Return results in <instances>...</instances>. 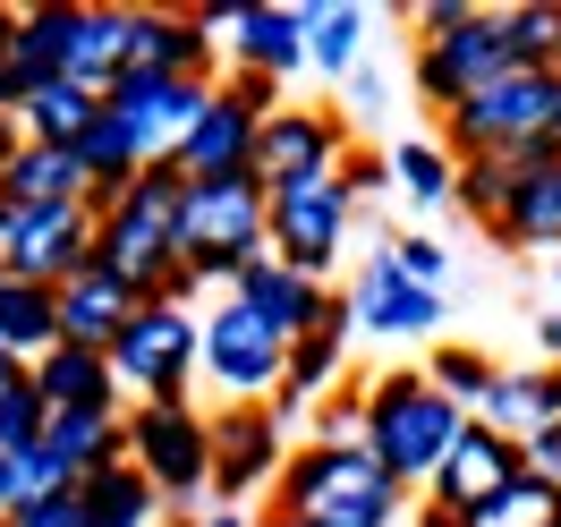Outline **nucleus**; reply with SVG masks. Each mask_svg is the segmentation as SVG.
<instances>
[{"label":"nucleus","mask_w":561,"mask_h":527,"mask_svg":"<svg viewBox=\"0 0 561 527\" xmlns=\"http://www.w3.org/2000/svg\"><path fill=\"white\" fill-rule=\"evenodd\" d=\"M341 179H350V196H357V205H366V196H375V187H383V162H375V153H350V171H341Z\"/></svg>","instance_id":"42"},{"label":"nucleus","mask_w":561,"mask_h":527,"mask_svg":"<svg viewBox=\"0 0 561 527\" xmlns=\"http://www.w3.org/2000/svg\"><path fill=\"white\" fill-rule=\"evenodd\" d=\"M43 425H51V409L35 400V383H26V375H9V383H0V459L43 451Z\"/></svg>","instance_id":"35"},{"label":"nucleus","mask_w":561,"mask_h":527,"mask_svg":"<svg viewBox=\"0 0 561 527\" xmlns=\"http://www.w3.org/2000/svg\"><path fill=\"white\" fill-rule=\"evenodd\" d=\"M391 264H400V273H409L417 289H434V282H443V264H451V255H443L434 239H417V230H400V239H391Z\"/></svg>","instance_id":"37"},{"label":"nucleus","mask_w":561,"mask_h":527,"mask_svg":"<svg viewBox=\"0 0 561 527\" xmlns=\"http://www.w3.org/2000/svg\"><path fill=\"white\" fill-rule=\"evenodd\" d=\"M350 171V128L332 103H280L264 128H255V179L264 196H289V187H323V179Z\"/></svg>","instance_id":"8"},{"label":"nucleus","mask_w":561,"mask_h":527,"mask_svg":"<svg viewBox=\"0 0 561 527\" xmlns=\"http://www.w3.org/2000/svg\"><path fill=\"white\" fill-rule=\"evenodd\" d=\"M298 18H307V69L350 77L357 51H366V9H350V0H298Z\"/></svg>","instance_id":"29"},{"label":"nucleus","mask_w":561,"mask_h":527,"mask_svg":"<svg viewBox=\"0 0 561 527\" xmlns=\"http://www.w3.org/2000/svg\"><path fill=\"white\" fill-rule=\"evenodd\" d=\"M0 527H9V519H0Z\"/></svg>","instance_id":"54"},{"label":"nucleus","mask_w":561,"mask_h":527,"mask_svg":"<svg viewBox=\"0 0 561 527\" xmlns=\"http://www.w3.org/2000/svg\"><path fill=\"white\" fill-rule=\"evenodd\" d=\"M511 477H527V451L511 443V434H493V425H459V443H451V459L434 468V485H425V502H443V511H485L493 493L511 485Z\"/></svg>","instance_id":"15"},{"label":"nucleus","mask_w":561,"mask_h":527,"mask_svg":"<svg viewBox=\"0 0 561 527\" xmlns=\"http://www.w3.org/2000/svg\"><path fill=\"white\" fill-rule=\"evenodd\" d=\"M145 298L128 282H111L103 264H85L69 289H60V341H77V350H111L119 341V323L137 316Z\"/></svg>","instance_id":"25"},{"label":"nucleus","mask_w":561,"mask_h":527,"mask_svg":"<svg viewBox=\"0 0 561 527\" xmlns=\"http://www.w3.org/2000/svg\"><path fill=\"white\" fill-rule=\"evenodd\" d=\"M9 375H26V366H18V357H9V350H0V383H9Z\"/></svg>","instance_id":"49"},{"label":"nucleus","mask_w":561,"mask_h":527,"mask_svg":"<svg viewBox=\"0 0 561 527\" xmlns=\"http://www.w3.org/2000/svg\"><path fill=\"white\" fill-rule=\"evenodd\" d=\"M255 255H273V196H264V179H196L187 187V205H179V264L196 273L205 289L230 298Z\"/></svg>","instance_id":"5"},{"label":"nucleus","mask_w":561,"mask_h":527,"mask_svg":"<svg viewBox=\"0 0 561 527\" xmlns=\"http://www.w3.org/2000/svg\"><path fill=\"white\" fill-rule=\"evenodd\" d=\"M179 205H187V179H179L171 162L137 171L94 213V264H103L111 282H128L137 298H153V289L179 273Z\"/></svg>","instance_id":"4"},{"label":"nucleus","mask_w":561,"mask_h":527,"mask_svg":"<svg viewBox=\"0 0 561 527\" xmlns=\"http://www.w3.org/2000/svg\"><path fill=\"white\" fill-rule=\"evenodd\" d=\"M536 341H545V357L561 366V307H545V316H536Z\"/></svg>","instance_id":"44"},{"label":"nucleus","mask_w":561,"mask_h":527,"mask_svg":"<svg viewBox=\"0 0 561 527\" xmlns=\"http://www.w3.org/2000/svg\"><path fill=\"white\" fill-rule=\"evenodd\" d=\"M417 527H468L459 511H443V502H417Z\"/></svg>","instance_id":"46"},{"label":"nucleus","mask_w":561,"mask_h":527,"mask_svg":"<svg viewBox=\"0 0 561 527\" xmlns=\"http://www.w3.org/2000/svg\"><path fill=\"white\" fill-rule=\"evenodd\" d=\"M383 171H391V187L409 196V205H451V179H459V162L443 153L434 137H400L383 153Z\"/></svg>","instance_id":"32"},{"label":"nucleus","mask_w":561,"mask_h":527,"mask_svg":"<svg viewBox=\"0 0 561 527\" xmlns=\"http://www.w3.org/2000/svg\"><path fill=\"white\" fill-rule=\"evenodd\" d=\"M527 451V477H545V485H561V417L536 434V443H519Z\"/></svg>","instance_id":"41"},{"label":"nucleus","mask_w":561,"mask_h":527,"mask_svg":"<svg viewBox=\"0 0 561 527\" xmlns=\"http://www.w3.org/2000/svg\"><path fill=\"white\" fill-rule=\"evenodd\" d=\"M511 60L536 77H561V0H519V9H493Z\"/></svg>","instance_id":"31"},{"label":"nucleus","mask_w":561,"mask_h":527,"mask_svg":"<svg viewBox=\"0 0 561 527\" xmlns=\"http://www.w3.org/2000/svg\"><path fill=\"white\" fill-rule=\"evenodd\" d=\"M221 43L196 26V9H162V0H128V60L119 77H187V85H221Z\"/></svg>","instance_id":"13"},{"label":"nucleus","mask_w":561,"mask_h":527,"mask_svg":"<svg viewBox=\"0 0 561 527\" xmlns=\"http://www.w3.org/2000/svg\"><path fill=\"white\" fill-rule=\"evenodd\" d=\"M511 69H519V60H511V43H502V18H493V9H477L468 26L417 43V103L443 119V111H459L468 94L502 85Z\"/></svg>","instance_id":"11"},{"label":"nucleus","mask_w":561,"mask_h":527,"mask_svg":"<svg viewBox=\"0 0 561 527\" xmlns=\"http://www.w3.org/2000/svg\"><path fill=\"white\" fill-rule=\"evenodd\" d=\"M230 69H255V77H298L307 69V18H298V0H247V18L230 26Z\"/></svg>","instance_id":"21"},{"label":"nucleus","mask_w":561,"mask_h":527,"mask_svg":"<svg viewBox=\"0 0 561 527\" xmlns=\"http://www.w3.org/2000/svg\"><path fill=\"white\" fill-rule=\"evenodd\" d=\"M255 128H264V119L213 85L205 111H196V119H187V137H179L171 171L187 179V187H196V179H247V171H255Z\"/></svg>","instance_id":"17"},{"label":"nucleus","mask_w":561,"mask_h":527,"mask_svg":"<svg viewBox=\"0 0 561 527\" xmlns=\"http://www.w3.org/2000/svg\"><path fill=\"white\" fill-rule=\"evenodd\" d=\"M502 247H527V255H561V153H536L511 187V205L493 221Z\"/></svg>","instance_id":"24"},{"label":"nucleus","mask_w":561,"mask_h":527,"mask_svg":"<svg viewBox=\"0 0 561 527\" xmlns=\"http://www.w3.org/2000/svg\"><path fill=\"white\" fill-rule=\"evenodd\" d=\"M26 511V485H18V459H0V519H18Z\"/></svg>","instance_id":"43"},{"label":"nucleus","mask_w":561,"mask_h":527,"mask_svg":"<svg viewBox=\"0 0 561 527\" xmlns=\"http://www.w3.org/2000/svg\"><path fill=\"white\" fill-rule=\"evenodd\" d=\"M103 357H111V375H119L128 400H187L196 375H205V316L171 307V298H145Z\"/></svg>","instance_id":"7"},{"label":"nucleus","mask_w":561,"mask_h":527,"mask_svg":"<svg viewBox=\"0 0 561 527\" xmlns=\"http://www.w3.org/2000/svg\"><path fill=\"white\" fill-rule=\"evenodd\" d=\"M350 213H357L350 179L273 196V264L307 273V282H332V264H341V247H350Z\"/></svg>","instance_id":"12"},{"label":"nucleus","mask_w":561,"mask_h":527,"mask_svg":"<svg viewBox=\"0 0 561 527\" xmlns=\"http://www.w3.org/2000/svg\"><path fill=\"white\" fill-rule=\"evenodd\" d=\"M9 18H18V9H9V0H0V51H9Z\"/></svg>","instance_id":"48"},{"label":"nucleus","mask_w":561,"mask_h":527,"mask_svg":"<svg viewBox=\"0 0 561 527\" xmlns=\"http://www.w3.org/2000/svg\"><path fill=\"white\" fill-rule=\"evenodd\" d=\"M468 527H561V485H545V477H511L485 511H468Z\"/></svg>","instance_id":"34"},{"label":"nucleus","mask_w":561,"mask_h":527,"mask_svg":"<svg viewBox=\"0 0 561 527\" xmlns=\"http://www.w3.org/2000/svg\"><path fill=\"white\" fill-rule=\"evenodd\" d=\"M0 221H9V205H0Z\"/></svg>","instance_id":"53"},{"label":"nucleus","mask_w":561,"mask_h":527,"mask_svg":"<svg viewBox=\"0 0 561 527\" xmlns=\"http://www.w3.org/2000/svg\"><path fill=\"white\" fill-rule=\"evenodd\" d=\"M85 162L77 145H18V162L0 179V205H85Z\"/></svg>","instance_id":"26"},{"label":"nucleus","mask_w":561,"mask_h":527,"mask_svg":"<svg viewBox=\"0 0 561 527\" xmlns=\"http://www.w3.org/2000/svg\"><path fill=\"white\" fill-rule=\"evenodd\" d=\"M230 298L273 332L280 350H289V341H307V332L323 323V307H332L341 289H332V282H307V273H289V264H273V255H255L239 282H230Z\"/></svg>","instance_id":"18"},{"label":"nucleus","mask_w":561,"mask_h":527,"mask_svg":"<svg viewBox=\"0 0 561 527\" xmlns=\"http://www.w3.org/2000/svg\"><path fill=\"white\" fill-rule=\"evenodd\" d=\"M128 468L162 493V511H179V527L213 511V417L196 400H128Z\"/></svg>","instance_id":"6"},{"label":"nucleus","mask_w":561,"mask_h":527,"mask_svg":"<svg viewBox=\"0 0 561 527\" xmlns=\"http://www.w3.org/2000/svg\"><path fill=\"white\" fill-rule=\"evenodd\" d=\"M468 18H477V0H417L409 9V35L434 43V35H451V26H468Z\"/></svg>","instance_id":"38"},{"label":"nucleus","mask_w":561,"mask_h":527,"mask_svg":"<svg viewBox=\"0 0 561 527\" xmlns=\"http://www.w3.org/2000/svg\"><path fill=\"white\" fill-rule=\"evenodd\" d=\"M366 434V383H341V391H323L316 409H307V443H357Z\"/></svg>","instance_id":"36"},{"label":"nucleus","mask_w":561,"mask_h":527,"mask_svg":"<svg viewBox=\"0 0 561 527\" xmlns=\"http://www.w3.org/2000/svg\"><path fill=\"white\" fill-rule=\"evenodd\" d=\"M205 375L230 391V400H273L280 391V341L247 316L239 298H221L205 316Z\"/></svg>","instance_id":"14"},{"label":"nucleus","mask_w":561,"mask_h":527,"mask_svg":"<svg viewBox=\"0 0 561 527\" xmlns=\"http://www.w3.org/2000/svg\"><path fill=\"white\" fill-rule=\"evenodd\" d=\"M0 350L18 366L60 350V289H35V282H9L0 289Z\"/></svg>","instance_id":"27"},{"label":"nucleus","mask_w":561,"mask_h":527,"mask_svg":"<svg viewBox=\"0 0 561 527\" xmlns=\"http://www.w3.org/2000/svg\"><path fill=\"white\" fill-rule=\"evenodd\" d=\"M77 511H85V527H162V493L119 459V468H103V477L77 485Z\"/></svg>","instance_id":"28"},{"label":"nucleus","mask_w":561,"mask_h":527,"mask_svg":"<svg viewBox=\"0 0 561 527\" xmlns=\"http://www.w3.org/2000/svg\"><path fill=\"white\" fill-rule=\"evenodd\" d=\"M26 383H35V400L51 409V417H128V391H119V375H111L103 350L60 341L51 357L26 366Z\"/></svg>","instance_id":"19"},{"label":"nucleus","mask_w":561,"mask_h":527,"mask_svg":"<svg viewBox=\"0 0 561 527\" xmlns=\"http://www.w3.org/2000/svg\"><path fill=\"white\" fill-rule=\"evenodd\" d=\"M280 459H289V425L273 417V400H221L213 409V502L221 511H247L255 493H273Z\"/></svg>","instance_id":"9"},{"label":"nucleus","mask_w":561,"mask_h":527,"mask_svg":"<svg viewBox=\"0 0 561 527\" xmlns=\"http://www.w3.org/2000/svg\"><path fill=\"white\" fill-rule=\"evenodd\" d=\"M0 289H9V264H0Z\"/></svg>","instance_id":"51"},{"label":"nucleus","mask_w":561,"mask_h":527,"mask_svg":"<svg viewBox=\"0 0 561 527\" xmlns=\"http://www.w3.org/2000/svg\"><path fill=\"white\" fill-rule=\"evenodd\" d=\"M264 527H289V519H264Z\"/></svg>","instance_id":"52"},{"label":"nucleus","mask_w":561,"mask_h":527,"mask_svg":"<svg viewBox=\"0 0 561 527\" xmlns=\"http://www.w3.org/2000/svg\"><path fill=\"white\" fill-rule=\"evenodd\" d=\"M9 527H85V511H77V493H43V502H26Z\"/></svg>","instance_id":"40"},{"label":"nucleus","mask_w":561,"mask_h":527,"mask_svg":"<svg viewBox=\"0 0 561 527\" xmlns=\"http://www.w3.org/2000/svg\"><path fill=\"white\" fill-rule=\"evenodd\" d=\"M459 425H468V417L425 383V366H391V375L366 383V434H357V443H366V459H375L400 493H425V485H434V468L451 459Z\"/></svg>","instance_id":"3"},{"label":"nucleus","mask_w":561,"mask_h":527,"mask_svg":"<svg viewBox=\"0 0 561 527\" xmlns=\"http://www.w3.org/2000/svg\"><path fill=\"white\" fill-rule=\"evenodd\" d=\"M553 289H561V255H553Z\"/></svg>","instance_id":"50"},{"label":"nucleus","mask_w":561,"mask_h":527,"mask_svg":"<svg viewBox=\"0 0 561 527\" xmlns=\"http://www.w3.org/2000/svg\"><path fill=\"white\" fill-rule=\"evenodd\" d=\"M409 493L366 459V443H289L273 485V519L289 527H391Z\"/></svg>","instance_id":"2"},{"label":"nucleus","mask_w":561,"mask_h":527,"mask_svg":"<svg viewBox=\"0 0 561 527\" xmlns=\"http://www.w3.org/2000/svg\"><path fill=\"white\" fill-rule=\"evenodd\" d=\"M350 316H357V332L425 341V332L443 323V289H417L400 264H391V247H375V255H366V273L350 282Z\"/></svg>","instance_id":"16"},{"label":"nucleus","mask_w":561,"mask_h":527,"mask_svg":"<svg viewBox=\"0 0 561 527\" xmlns=\"http://www.w3.org/2000/svg\"><path fill=\"white\" fill-rule=\"evenodd\" d=\"M18 145H26V128H18L9 111H0V179H9V162H18Z\"/></svg>","instance_id":"45"},{"label":"nucleus","mask_w":561,"mask_h":527,"mask_svg":"<svg viewBox=\"0 0 561 527\" xmlns=\"http://www.w3.org/2000/svg\"><path fill=\"white\" fill-rule=\"evenodd\" d=\"M128 60V0H35L9 18V51H0V111L35 103L43 85H94L103 94Z\"/></svg>","instance_id":"1"},{"label":"nucleus","mask_w":561,"mask_h":527,"mask_svg":"<svg viewBox=\"0 0 561 527\" xmlns=\"http://www.w3.org/2000/svg\"><path fill=\"white\" fill-rule=\"evenodd\" d=\"M553 417H561V366H553V357H536V366H502L493 391H485V409H477V425L511 434V443H536Z\"/></svg>","instance_id":"22"},{"label":"nucleus","mask_w":561,"mask_h":527,"mask_svg":"<svg viewBox=\"0 0 561 527\" xmlns=\"http://www.w3.org/2000/svg\"><path fill=\"white\" fill-rule=\"evenodd\" d=\"M187 527H247V511H221V502H213L205 519H187Z\"/></svg>","instance_id":"47"},{"label":"nucleus","mask_w":561,"mask_h":527,"mask_svg":"<svg viewBox=\"0 0 561 527\" xmlns=\"http://www.w3.org/2000/svg\"><path fill=\"white\" fill-rule=\"evenodd\" d=\"M35 459H43V477L60 493H77L85 477H103V468L128 459V434H119V417H51Z\"/></svg>","instance_id":"23"},{"label":"nucleus","mask_w":561,"mask_h":527,"mask_svg":"<svg viewBox=\"0 0 561 527\" xmlns=\"http://www.w3.org/2000/svg\"><path fill=\"white\" fill-rule=\"evenodd\" d=\"M0 264H9V282L69 289L77 273L94 264V213L85 205H9V221H0Z\"/></svg>","instance_id":"10"},{"label":"nucleus","mask_w":561,"mask_h":527,"mask_svg":"<svg viewBox=\"0 0 561 527\" xmlns=\"http://www.w3.org/2000/svg\"><path fill=\"white\" fill-rule=\"evenodd\" d=\"M94 119H103V94H94V85H43L35 103L18 111L26 145H77Z\"/></svg>","instance_id":"30"},{"label":"nucleus","mask_w":561,"mask_h":527,"mask_svg":"<svg viewBox=\"0 0 561 527\" xmlns=\"http://www.w3.org/2000/svg\"><path fill=\"white\" fill-rule=\"evenodd\" d=\"M350 332H357V316H350V289H341V298L323 307V323H316V332L280 350V400L316 409L323 391H341V383H350Z\"/></svg>","instance_id":"20"},{"label":"nucleus","mask_w":561,"mask_h":527,"mask_svg":"<svg viewBox=\"0 0 561 527\" xmlns=\"http://www.w3.org/2000/svg\"><path fill=\"white\" fill-rule=\"evenodd\" d=\"M493 375H502V366H493L485 350H468V341H434V357H425V383L443 391L459 417H477V409H485Z\"/></svg>","instance_id":"33"},{"label":"nucleus","mask_w":561,"mask_h":527,"mask_svg":"<svg viewBox=\"0 0 561 527\" xmlns=\"http://www.w3.org/2000/svg\"><path fill=\"white\" fill-rule=\"evenodd\" d=\"M221 94L247 103L255 119H273V111H280V85H273V77H255V69H221Z\"/></svg>","instance_id":"39"}]
</instances>
